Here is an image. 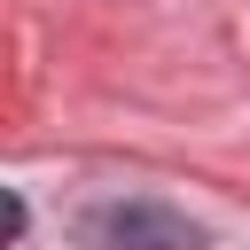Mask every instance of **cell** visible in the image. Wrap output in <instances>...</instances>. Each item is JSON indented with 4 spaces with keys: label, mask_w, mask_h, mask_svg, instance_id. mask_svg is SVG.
<instances>
[{
    "label": "cell",
    "mask_w": 250,
    "mask_h": 250,
    "mask_svg": "<svg viewBox=\"0 0 250 250\" xmlns=\"http://www.w3.org/2000/svg\"><path fill=\"white\" fill-rule=\"evenodd\" d=\"M78 242L86 250H203V227L180 219L172 203H94L78 211Z\"/></svg>",
    "instance_id": "obj_1"
}]
</instances>
